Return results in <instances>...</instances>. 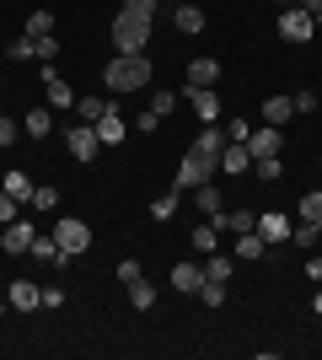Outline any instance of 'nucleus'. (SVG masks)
Instances as JSON below:
<instances>
[{
	"mask_svg": "<svg viewBox=\"0 0 322 360\" xmlns=\"http://www.w3.org/2000/svg\"><path fill=\"white\" fill-rule=\"evenodd\" d=\"M102 86H107V91H135V86H151V60H145V54H119V60L102 70Z\"/></svg>",
	"mask_w": 322,
	"mask_h": 360,
	"instance_id": "obj_1",
	"label": "nucleus"
},
{
	"mask_svg": "<svg viewBox=\"0 0 322 360\" xmlns=\"http://www.w3.org/2000/svg\"><path fill=\"white\" fill-rule=\"evenodd\" d=\"M113 44H119V54H145V44H151V16L119 11L113 16Z\"/></svg>",
	"mask_w": 322,
	"mask_h": 360,
	"instance_id": "obj_2",
	"label": "nucleus"
},
{
	"mask_svg": "<svg viewBox=\"0 0 322 360\" xmlns=\"http://www.w3.org/2000/svg\"><path fill=\"white\" fill-rule=\"evenodd\" d=\"M210 172H220V162H215V156H204V150H188L183 156V167H177V172H172V188H199V183H210Z\"/></svg>",
	"mask_w": 322,
	"mask_h": 360,
	"instance_id": "obj_3",
	"label": "nucleus"
},
{
	"mask_svg": "<svg viewBox=\"0 0 322 360\" xmlns=\"http://www.w3.org/2000/svg\"><path fill=\"white\" fill-rule=\"evenodd\" d=\"M54 242H60L65 258H81L86 248H92V226L76 221V215H60V221H54Z\"/></svg>",
	"mask_w": 322,
	"mask_h": 360,
	"instance_id": "obj_4",
	"label": "nucleus"
},
{
	"mask_svg": "<svg viewBox=\"0 0 322 360\" xmlns=\"http://www.w3.org/2000/svg\"><path fill=\"white\" fill-rule=\"evenodd\" d=\"M32 237H38V231H32V221L27 215H16L11 226H0V253H32Z\"/></svg>",
	"mask_w": 322,
	"mask_h": 360,
	"instance_id": "obj_5",
	"label": "nucleus"
},
{
	"mask_svg": "<svg viewBox=\"0 0 322 360\" xmlns=\"http://www.w3.org/2000/svg\"><path fill=\"white\" fill-rule=\"evenodd\" d=\"M311 32H317V16H307L301 6H285V11H279V38H290V44H307Z\"/></svg>",
	"mask_w": 322,
	"mask_h": 360,
	"instance_id": "obj_6",
	"label": "nucleus"
},
{
	"mask_svg": "<svg viewBox=\"0 0 322 360\" xmlns=\"http://www.w3.org/2000/svg\"><path fill=\"white\" fill-rule=\"evenodd\" d=\"M65 146H70V156H76V162H97L102 140H97L92 124H70V129H65Z\"/></svg>",
	"mask_w": 322,
	"mask_h": 360,
	"instance_id": "obj_7",
	"label": "nucleus"
},
{
	"mask_svg": "<svg viewBox=\"0 0 322 360\" xmlns=\"http://www.w3.org/2000/svg\"><path fill=\"white\" fill-rule=\"evenodd\" d=\"M183 103L199 113V124H220V97H215V86H183Z\"/></svg>",
	"mask_w": 322,
	"mask_h": 360,
	"instance_id": "obj_8",
	"label": "nucleus"
},
{
	"mask_svg": "<svg viewBox=\"0 0 322 360\" xmlns=\"http://www.w3.org/2000/svg\"><path fill=\"white\" fill-rule=\"evenodd\" d=\"M247 150H253V162L279 156V150H285V129H274V124H269V129H253V135H247Z\"/></svg>",
	"mask_w": 322,
	"mask_h": 360,
	"instance_id": "obj_9",
	"label": "nucleus"
},
{
	"mask_svg": "<svg viewBox=\"0 0 322 360\" xmlns=\"http://www.w3.org/2000/svg\"><path fill=\"white\" fill-rule=\"evenodd\" d=\"M253 231H258L263 242H285V237H290V215H285V210H263L258 221H253Z\"/></svg>",
	"mask_w": 322,
	"mask_h": 360,
	"instance_id": "obj_10",
	"label": "nucleus"
},
{
	"mask_svg": "<svg viewBox=\"0 0 322 360\" xmlns=\"http://www.w3.org/2000/svg\"><path fill=\"white\" fill-rule=\"evenodd\" d=\"M220 172H236V178H247V172H253V150H247L242 140H226V150H220Z\"/></svg>",
	"mask_w": 322,
	"mask_h": 360,
	"instance_id": "obj_11",
	"label": "nucleus"
},
{
	"mask_svg": "<svg viewBox=\"0 0 322 360\" xmlns=\"http://www.w3.org/2000/svg\"><path fill=\"white\" fill-rule=\"evenodd\" d=\"M43 86H48V108H76V91L60 81V70H54V60H43Z\"/></svg>",
	"mask_w": 322,
	"mask_h": 360,
	"instance_id": "obj_12",
	"label": "nucleus"
},
{
	"mask_svg": "<svg viewBox=\"0 0 322 360\" xmlns=\"http://www.w3.org/2000/svg\"><path fill=\"white\" fill-rule=\"evenodd\" d=\"M6 301H11L16 312H32V307H43V285H32V280H11Z\"/></svg>",
	"mask_w": 322,
	"mask_h": 360,
	"instance_id": "obj_13",
	"label": "nucleus"
},
{
	"mask_svg": "<svg viewBox=\"0 0 322 360\" xmlns=\"http://www.w3.org/2000/svg\"><path fill=\"white\" fill-rule=\"evenodd\" d=\"M92 129H97V140H102V146H123V135H129V124L119 119V108H107Z\"/></svg>",
	"mask_w": 322,
	"mask_h": 360,
	"instance_id": "obj_14",
	"label": "nucleus"
},
{
	"mask_svg": "<svg viewBox=\"0 0 322 360\" xmlns=\"http://www.w3.org/2000/svg\"><path fill=\"white\" fill-rule=\"evenodd\" d=\"M199 285H204V264H177V269H172V290L194 296Z\"/></svg>",
	"mask_w": 322,
	"mask_h": 360,
	"instance_id": "obj_15",
	"label": "nucleus"
},
{
	"mask_svg": "<svg viewBox=\"0 0 322 360\" xmlns=\"http://www.w3.org/2000/svg\"><path fill=\"white\" fill-rule=\"evenodd\" d=\"M194 205H199L204 221H215V215L226 210V199H220V188H215V183H199V188H194Z\"/></svg>",
	"mask_w": 322,
	"mask_h": 360,
	"instance_id": "obj_16",
	"label": "nucleus"
},
{
	"mask_svg": "<svg viewBox=\"0 0 322 360\" xmlns=\"http://www.w3.org/2000/svg\"><path fill=\"white\" fill-rule=\"evenodd\" d=\"M22 135H32V140L54 135V108H32L27 119H22Z\"/></svg>",
	"mask_w": 322,
	"mask_h": 360,
	"instance_id": "obj_17",
	"label": "nucleus"
},
{
	"mask_svg": "<svg viewBox=\"0 0 322 360\" xmlns=\"http://www.w3.org/2000/svg\"><path fill=\"white\" fill-rule=\"evenodd\" d=\"M32 258L48 264V269H65V264H70V258L60 253V242H54V237H32Z\"/></svg>",
	"mask_w": 322,
	"mask_h": 360,
	"instance_id": "obj_18",
	"label": "nucleus"
},
{
	"mask_svg": "<svg viewBox=\"0 0 322 360\" xmlns=\"http://www.w3.org/2000/svg\"><path fill=\"white\" fill-rule=\"evenodd\" d=\"M107 108H113V103H107L102 91H92V97H76V119H81V124H97Z\"/></svg>",
	"mask_w": 322,
	"mask_h": 360,
	"instance_id": "obj_19",
	"label": "nucleus"
},
{
	"mask_svg": "<svg viewBox=\"0 0 322 360\" xmlns=\"http://www.w3.org/2000/svg\"><path fill=\"white\" fill-rule=\"evenodd\" d=\"M194 150H204V156L220 162V150H226V129H220V124H204V135L194 140Z\"/></svg>",
	"mask_w": 322,
	"mask_h": 360,
	"instance_id": "obj_20",
	"label": "nucleus"
},
{
	"mask_svg": "<svg viewBox=\"0 0 322 360\" xmlns=\"http://www.w3.org/2000/svg\"><path fill=\"white\" fill-rule=\"evenodd\" d=\"M0 188H6V194H11V199H22V205H27V199H32V188H38V183H32L27 172H16V167H11V172L0 178Z\"/></svg>",
	"mask_w": 322,
	"mask_h": 360,
	"instance_id": "obj_21",
	"label": "nucleus"
},
{
	"mask_svg": "<svg viewBox=\"0 0 322 360\" xmlns=\"http://www.w3.org/2000/svg\"><path fill=\"white\" fill-rule=\"evenodd\" d=\"M269 253V242L258 237V231H236V253L231 258H247V264H253V258H263Z\"/></svg>",
	"mask_w": 322,
	"mask_h": 360,
	"instance_id": "obj_22",
	"label": "nucleus"
},
{
	"mask_svg": "<svg viewBox=\"0 0 322 360\" xmlns=\"http://www.w3.org/2000/svg\"><path fill=\"white\" fill-rule=\"evenodd\" d=\"M290 113H295V97H269V103H263V124H290Z\"/></svg>",
	"mask_w": 322,
	"mask_h": 360,
	"instance_id": "obj_23",
	"label": "nucleus"
},
{
	"mask_svg": "<svg viewBox=\"0 0 322 360\" xmlns=\"http://www.w3.org/2000/svg\"><path fill=\"white\" fill-rule=\"evenodd\" d=\"M172 27L177 32H204V11L199 6H177V11H172Z\"/></svg>",
	"mask_w": 322,
	"mask_h": 360,
	"instance_id": "obj_24",
	"label": "nucleus"
},
{
	"mask_svg": "<svg viewBox=\"0 0 322 360\" xmlns=\"http://www.w3.org/2000/svg\"><path fill=\"white\" fill-rule=\"evenodd\" d=\"M215 81H220V65L215 60H194L188 65V86H215Z\"/></svg>",
	"mask_w": 322,
	"mask_h": 360,
	"instance_id": "obj_25",
	"label": "nucleus"
},
{
	"mask_svg": "<svg viewBox=\"0 0 322 360\" xmlns=\"http://www.w3.org/2000/svg\"><path fill=\"white\" fill-rule=\"evenodd\" d=\"M129 307H135V312H151V307H156V285L145 280V274L129 285Z\"/></svg>",
	"mask_w": 322,
	"mask_h": 360,
	"instance_id": "obj_26",
	"label": "nucleus"
},
{
	"mask_svg": "<svg viewBox=\"0 0 322 360\" xmlns=\"http://www.w3.org/2000/svg\"><path fill=\"white\" fill-rule=\"evenodd\" d=\"M290 242H295V248H317V242H322V221H295Z\"/></svg>",
	"mask_w": 322,
	"mask_h": 360,
	"instance_id": "obj_27",
	"label": "nucleus"
},
{
	"mask_svg": "<svg viewBox=\"0 0 322 360\" xmlns=\"http://www.w3.org/2000/svg\"><path fill=\"white\" fill-rule=\"evenodd\" d=\"M231 269H236L231 258H220V253H204V280H220V285H226V280H231Z\"/></svg>",
	"mask_w": 322,
	"mask_h": 360,
	"instance_id": "obj_28",
	"label": "nucleus"
},
{
	"mask_svg": "<svg viewBox=\"0 0 322 360\" xmlns=\"http://www.w3.org/2000/svg\"><path fill=\"white\" fill-rule=\"evenodd\" d=\"M215 242H220V226H215V221L194 226V248H199V253H215Z\"/></svg>",
	"mask_w": 322,
	"mask_h": 360,
	"instance_id": "obj_29",
	"label": "nucleus"
},
{
	"mask_svg": "<svg viewBox=\"0 0 322 360\" xmlns=\"http://www.w3.org/2000/svg\"><path fill=\"white\" fill-rule=\"evenodd\" d=\"M27 38H54V11H32L27 16Z\"/></svg>",
	"mask_w": 322,
	"mask_h": 360,
	"instance_id": "obj_30",
	"label": "nucleus"
},
{
	"mask_svg": "<svg viewBox=\"0 0 322 360\" xmlns=\"http://www.w3.org/2000/svg\"><path fill=\"white\" fill-rule=\"evenodd\" d=\"M54 205H60V188H48V183H38L27 199V210H54Z\"/></svg>",
	"mask_w": 322,
	"mask_h": 360,
	"instance_id": "obj_31",
	"label": "nucleus"
},
{
	"mask_svg": "<svg viewBox=\"0 0 322 360\" xmlns=\"http://www.w3.org/2000/svg\"><path fill=\"white\" fill-rule=\"evenodd\" d=\"M177 199H183V188H172V194H161V199L151 205V215H156V221H172V215H177Z\"/></svg>",
	"mask_w": 322,
	"mask_h": 360,
	"instance_id": "obj_32",
	"label": "nucleus"
},
{
	"mask_svg": "<svg viewBox=\"0 0 322 360\" xmlns=\"http://www.w3.org/2000/svg\"><path fill=\"white\" fill-rule=\"evenodd\" d=\"M194 296H199L204 307H226V285H220V280H204V285L194 290Z\"/></svg>",
	"mask_w": 322,
	"mask_h": 360,
	"instance_id": "obj_33",
	"label": "nucleus"
},
{
	"mask_svg": "<svg viewBox=\"0 0 322 360\" xmlns=\"http://www.w3.org/2000/svg\"><path fill=\"white\" fill-rule=\"evenodd\" d=\"M301 221H322V188L301 194Z\"/></svg>",
	"mask_w": 322,
	"mask_h": 360,
	"instance_id": "obj_34",
	"label": "nucleus"
},
{
	"mask_svg": "<svg viewBox=\"0 0 322 360\" xmlns=\"http://www.w3.org/2000/svg\"><path fill=\"white\" fill-rule=\"evenodd\" d=\"M177 103H183V97H177V91H156V103H151V113H156V119H167V113H172V108H177Z\"/></svg>",
	"mask_w": 322,
	"mask_h": 360,
	"instance_id": "obj_35",
	"label": "nucleus"
},
{
	"mask_svg": "<svg viewBox=\"0 0 322 360\" xmlns=\"http://www.w3.org/2000/svg\"><path fill=\"white\" fill-rule=\"evenodd\" d=\"M16 215H22V199H11L6 188H0V226H11Z\"/></svg>",
	"mask_w": 322,
	"mask_h": 360,
	"instance_id": "obj_36",
	"label": "nucleus"
},
{
	"mask_svg": "<svg viewBox=\"0 0 322 360\" xmlns=\"http://www.w3.org/2000/svg\"><path fill=\"white\" fill-rule=\"evenodd\" d=\"M6 54H11V60H38V44H32V38H16V44H6Z\"/></svg>",
	"mask_w": 322,
	"mask_h": 360,
	"instance_id": "obj_37",
	"label": "nucleus"
},
{
	"mask_svg": "<svg viewBox=\"0 0 322 360\" xmlns=\"http://www.w3.org/2000/svg\"><path fill=\"white\" fill-rule=\"evenodd\" d=\"M253 172H258L263 183H274L279 172H285V167H279V156H263V162H253Z\"/></svg>",
	"mask_w": 322,
	"mask_h": 360,
	"instance_id": "obj_38",
	"label": "nucleus"
},
{
	"mask_svg": "<svg viewBox=\"0 0 322 360\" xmlns=\"http://www.w3.org/2000/svg\"><path fill=\"white\" fill-rule=\"evenodd\" d=\"M220 129H226V140H242V146H247V135H253V129H247V119H226Z\"/></svg>",
	"mask_w": 322,
	"mask_h": 360,
	"instance_id": "obj_39",
	"label": "nucleus"
},
{
	"mask_svg": "<svg viewBox=\"0 0 322 360\" xmlns=\"http://www.w3.org/2000/svg\"><path fill=\"white\" fill-rule=\"evenodd\" d=\"M16 135H22V124H16V119H6V113H0V146H16Z\"/></svg>",
	"mask_w": 322,
	"mask_h": 360,
	"instance_id": "obj_40",
	"label": "nucleus"
},
{
	"mask_svg": "<svg viewBox=\"0 0 322 360\" xmlns=\"http://www.w3.org/2000/svg\"><path fill=\"white\" fill-rule=\"evenodd\" d=\"M140 274H145V269H140V264H135V258H119V280H123V285H135V280H140Z\"/></svg>",
	"mask_w": 322,
	"mask_h": 360,
	"instance_id": "obj_41",
	"label": "nucleus"
},
{
	"mask_svg": "<svg viewBox=\"0 0 322 360\" xmlns=\"http://www.w3.org/2000/svg\"><path fill=\"white\" fill-rule=\"evenodd\" d=\"M32 44H38V60H54V54H60V38H32Z\"/></svg>",
	"mask_w": 322,
	"mask_h": 360,
	"instance_id": "obj_42",
	"label": "nucleus"
},
{
	"mask_svg": "<svg viewBox=\"0 0 322 360\" xmlns=\"http://www.w3.org/2000/svg\"><path fill=\"white\" fill-rule=\"evenodd\" d=\"M295 113H317V91H295Z\"/></svg>",
	"mask_w": 322,
	"mask_h": 360,
	"instance_id": "obj_43",
	"label": "nucleus"
},
{
	"mask_svg": "<svg viewBox=\"0 0 322 360\" xmlns=\"http://www.w3.org/2000/svg\"><path fill=\"white\" fill-rule=\"evenodd\" d=\"M123 11H135V16H156V0H123Z\"/></svg>",
	"mask_w": 322,
	"mask_h": 360,
	"instance_id": "obj_44",
	"label": "nucleus"
},
{
	"mask_svg": "<svg viewBox=\"0 0 322 360\" xmlns=\"http://www.w3.org/2000/svg\"><path fill=\"white\" fill-rule=\"evenodd\" d=\"M43 307H65V290L60 285H43Z\"/></svg>",
	"mask_w": 322,
	"mask_h": 360,
	"instance_id": "obj_45",
	"label": "nucleus"
},
{
	"mask_svg": "<svg viewBox=\"0 0 322 360\" xmlns=\"http://www.w3.org/2000/svg\"><path fill=\"white\" fill-rule=\"evenodd\" d=\"M295 6H301L307 16H322V0H295Z\"/></svg>",
	"mask_w": 322,
	"mask_h": 360,
	"instance_id": "obj_46",
	"label": "nucleus"
},
{
	"mask_svg": "<svg viewBox=\"0 0 322 360\" xmlns=\"http://www.w3.org/2000/svg\"><path fill=\"white\" fill-rule=\"evenodd\" d=\"M307 274H311V280L322 285V258H311V264H307Z\"/></svg>",
	"mask_w": 322,
	"mask_h": 360,
	"instance_id": "obj_47",
	"label": "nucleus"
},
{
	"mask_svg": "<svg viewBox=\"0 0 322 360\" xmlns=\"http://www.w3.org/2000/svg\"><path fill=\"white\" fill-rule=\"evenodd\" d=\"M311 312H322V290H317V296H311Z\"/></svg>",
	"mask_w": 322,
	"mask_h": 360,
	"instance_id": "obj_48",
	"label": "nucleus"
},
{
	"mask_svg": "<svg viewBox=\"0 0 322 360\" xmlns=\"http://www.w3.org/2000/svg\"><path fill=\"white\" fill-rule=\"evenodd\" d=\"M6 307H11V301H0V317H6Z\"/></svg>",
	"mask_w": 322,
	"mask_h": 360,
	"instance_id": "obj_49",
	"label": "nucleus"
},
{
	"mask_svg": "<svg viewBox=\"0 0 322 360\" xmlns=\"http://www.w3.org/2000/svg\"><path fill=\"white\" fill-rule=\"evenodd\" d=\"M279 6H295V0H279Z\"/></svg>",
	"mask_w": 322,
	"mask_h": 360,
	"instance_id": "obj_50",
	"label": "nucleus"
},
{
	"mask_svg": "<svg viewBox=\"0 0 322 360\" xmlns=\"http://www.w3.org/2000/svg\"><path fill=\"white\" fill-rule=\"evenodd\" d=\"M317 27H322V16H317Z\"/></svg>",
	"mask_w": 322,
	"mask_h": 360,
	"instance_id": "obj_51",
	"label": "nucleus"
},
{
	"mask_svg": "<svg viewBox=\"0 0 322 360\" xmlns=\"http://www.w3.org/2000/svg\"><path fill=\"white\" fill-rule=\"evenodd\" d=\"M317 162H322V156H317Z\"/></svg>",
	"mask_w": 322,
	"mask_h": 360,
	"instance_id": "obj_52",
	"label": "nucleus"
},
{
	"mask_svg": "<svg viewBox=\"0 0 322 360\" xmlns=\"http://www.w3.org/2000/svg\"><path fill=\"white\" fill-rule=\"evenodd\" d=\"M0 49H6V44H0Z\"/></svg>",
	"mask_w": 322,
	"mask_h": 360,
	"instance_id": "obj_53",
	"label": "nucleus"
}]
</instances>
